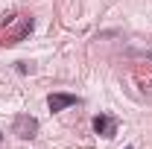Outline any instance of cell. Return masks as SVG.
<instances>
[{"label": "cell", "instance_id": "6da1fadb", "mask_svg": "<svg viewBox=\"0 0 152 149\" xmlns=\"http://www.w3.org/2000/svg\"><path fill=\"white\" fill-rule=\"evenodd\" d=\"M12 134H18L20 140H32L38 134V120L32 114H18L15 123H12Z\"/></svg>", "mask_w": 152, "mask_h": 149}, {"label": "cell", "instance_id": "7a4b0ae2", "mask_svg": "<svg viewBox=\"0 0 152 149\" xmlns=\"http://www.w3.org/2000/svg\"><path fill=\"white\" fill-rule=\"evenodd\" d=\"M70 105H82V99L73 96V93H50V96H47V108L53 114L64 111V108H70Z\"/></svg>", "mask_w": 152, "mask_h": 149}, {"label": "cell", "instance_id": "3957f363", "mask_svg": "<svg viewBox=\"0 0 152 149\" xmlns=\"http://www.w3.org/2000/svg\"><path fill=\"white\" fill-rule=\"evenodd\" d=\"M91 126H94V131L102 134V137H114V134H117V120H114L111 114H96L94 120H91Z\"/></svg>", "mask_w": 152, "mask_h": 149}, {"label": "cell", "instance_id": "277c9868", "mask_svg": "<svg viewBox=\"0 0 152 149\" xmlns=\"http://www.w3.org/2000/svg\"><path fill=\"white\" fill-rule=\"evenodd\" d=\"M126 149H134V146H126Z\"/></svg>", "mask_w": 152, "mask_h": 149}, {"label": "cell", "instance_id": "5b68a950", "mask_svg": "<svg viewBox=\"0 0 152 149\" xmlns=\"http://www.w3.org/2000/svg\"><path fill=\"white\" fill-rule=\"evenodd\" d=\"M149 58H152V53H149Z\"/></svg>", "mask_w": 152, "mask_h": 149}, {"label": "cell", "instance_id": "8992f818", "mask_svg": "<svg viewBox=\"0 0 152 149\" xmlns=\"http://www.w3.org/2000/svg\"><path fill=\"white\" fill-rule=\"evenodd\" d=\"M0 137H3V134H0Z\"/></svg>", "mask_w": 152, "mask_h": 149}]
</instances>
